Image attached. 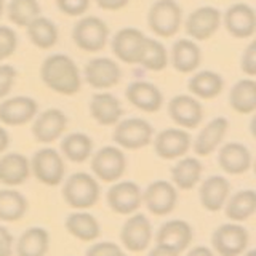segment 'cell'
<instances>
[{
	"mask_svg": "<svg viewBox=\"0 0 256 256\" xmlns=\"http://www.w3.org/2000/svg\"><path fill=\"white\" fill-rule=\"evenodd\" d=\"M4 8H5V2L0 0V18H2V14H4Z\"/></svg>",
	"mask_w": 256,
	"mask_h": 256,
	"instance_id": "cell-49",
	"label": "cell"
},
{
	"mask_svg": "<svg viewBox=\"0 0 256 256\" xmlns=\"http://www.w3.org/2000/svg\"><path fill=\"white\" fill-rule=\"evenodd\" d=\"M61 150L66 158L82 164L92 156L93 141L85 133H72L61 141Z\"/></svg>",
	"mask_w": 256,
	"mask_h": 256,
	"instance_id": "cell-36",
	"label": "cell"
},
{
	"mask_svg": "<svg viewBox=\"0 0 256 256\" xmlns=\"http://www.w3.org/2000/svg\"><path fill=\"white\" fill-rule=\"evenodd\" d=\"M126 100L144 112H157L162 108L164 96L156 85L149 82H133L126 88Z\"/></svg>",
	"mask_w": 256,
	"mask_h": 256,
	"instance_id": "cell-22",
	"label": "cell"
},
{
	"mask_svg": "<svg viewBox=\"0 0 256 256\" xmlns=\"http://www.w3.org/2000/svg\"><path fill=\"white\" fill-rule=\"evenodd\" d=\"M30 170L36 178L46 186H58L64 178V160L58 150L45 148L37 150L30 160Z\"/></svg>",
	"mask_w": 256,
	"mask_h": 256,
	"instance_id": "cell-5",
	"label": "cell"
},
{
	"mask_svg": "<svg viewBox=\"0 0 256 256\" xmlns=\"http://www.w3.org/2000/svg\"><path fill=\"white\" fill-rule=\"evenodd\" d=\"M181 20V6L174 0H157L148 14L149 28L158 37H173L180 30Z\"/></svg>",
	"mask_w": 256,
	"mask_h": 256,
	"instance_id": "cell-3",
	"label": "cell"
},
{
	"mask_svg": "<svg viewBox=\"0 0 256 256\" xmlns=\"http://www.w3.org/2000/svg\"><path fill=\"white\" fill-rule=\"evenodd\" d=\"M66 229L69 230V234L80 240H85V242L98 238L101 232L98 220L93 214L84 212L70 213L66 220Z\"/></svg>",
	"mask_w": 256,
	"mask_h": 256,
	"instance_id": "cell-29",
	"label": "cell"
},
{
	"mask_svg": "<svg viewBox=\"0 0 256 256\" xmlns=\"http://www.w3.org/2000/svg\"><path fill=\"white\" fill-rule=\"evenodd\" d=\"M242 70L248 77H253L256 74V44L252 42L245 50L242 56Z\"/></svg>",
	"mask_w": 256,
	"mask_h": 256,
	"instance_id": "cell-42",
	"label": "cell"
},
{
	"mask_svg": "<svg viewBox=\"0 0 256 256\" xmlns=\"http://www.w3.org/2000/svg\"><path fill=\"white\" fill-rule=\"evenodd\" d=\"M26 28L30 42L36 46L42 48V50H48V48L54 46L56 42H58V30H56V26L48 18L37 16Z\"/></svg>",
	"mask_w": 256,
	"mask_h": 256,
	"instance_id": "cell-34",
	"label": "cell"
},
{
	"mask_svg": "<svg viewBox=\"0 0 256 256\" xmlns=\"http://www.w3.org/2000/svg\"><path fill=\"white\" fill-rule=\"evenodd\" d=\"M120 238H122V244L125 245L126 250L134 253L146 250L152 240V226L149 220L141 213L133 214L124 224Z\"/></svg>",
	"mask_w": 256,
	"mask_h": 256,
	"instance_id": "cell-12",
	"label": "cell"
},
{
	"mask_svg": "<svg viewBox=\"0 0 256 256\" xmlns=\"http://www.w3.org/2000/svg\"><path fill=\"white\" fill-rule=\"evenodd\" d=\"M13 254V237L5 226L0 224V256Z\"/></svg>",
	"mask_w": 256,
	"mask_h": 256,
	"instance_id": "cell-44",
	"label": "cell"
},
{
	"mask_svg": "<svg viewBox=\"0 0 256 256\" xmlns=\"http://www.w3.org/2000/svg\"><path fill=\"white\" fill-rule=\"evenodd\" d=\"M18 46L16 32L8 26H0V62L10 58Z\"/></svg>",
	"mask_w": 256,
	"mask_h": 256,
	"instance_id": "cell-39",
	"label": "cell"
},
{
	"mask_svg": "<svg viewBox=\"0 0 256 256\" xmlns=\"http://www.w3.org/2000/svg\"><path fill=\"white\" fill-rule=\"evenodd\" d=\"M202 176V164L194 157H186L180 160L172 168V178L173 182L182 190H189L198 182Z\"/></svg>",
	"mask_w": 256,
	"mask_h": 256,
	"instance_id": "cell-33",
	"label": "cell"
},
{
	"mask_svg": "<svg viewBox=\"0 0 256 256\" xmlns=\"http://www.w3.org/2000/svg\"><path fill=\"white\" fill-rule=\"evenodd\" d=\"M130 0H96V4L100 5L102 10H120L128 5Z\"/></svg>",
	"mask_w": 256,
	"mask_h": 256,
	"instance_id": "cell-45",
	"label": "cell"
},
{
	"mask_svg": "<svg viewBox=\"0 0 256 256\" xmlns=\"http://www.w3.org/2000/svg\"><path fill=\"white\" fill-rule=\"evenodd\" d=\"M50 245V236L42 228H29L24 230L16 244L18 256H45Z\"/></svg>",
	"mask_w": 256,
	"mask_h": 256,
	"instance_id": "cell-27",
	"label": "cell"
},
{
	"mask_svg": "<svg viewBox=\"0 0 256 256\" xmlns=\"http://www.w3.org/2000/svg\"><path fill=\"white\" fill-rule=\"evenodd\" d=\"M138 64H142L144 68H148L150 70L165 69L168 64V54H166L165 46L160 44L158 40L146 37L141 48Z\"/></svg>",
	"mask_w": 256,
	"mask_h": 256,
	"instance_id": "cell-37",
	"label": "cell"
},
{
	"mask_svg": "<svg viewBox=\"0 0 256 256\" xmlns=\"http://www.w3.org/2000/svg\"><path fill=\"white\" fill-rule=\"evenodd\" d=\"M8 144H10V136H8V133H6V130L4 126H0V156L5 152V149L8 148Z\"/></svg>",
	"mask_w": 256,
	"mask_h": 256,
	"instance_id": "cell-47",
	"label": "cell"
},
{
	"mask_svg": "<svg viewBox=\"0 0 256 256\" xmlns=\"http://www.w3.org/2000/svg\"><path fill=\"white\" fill-rule=\"evenodd\" d=\"M141 189L133 181H122L114 184L108 192V204L116 213L132 214L141 206Z\"/></svg>",
	"mask_w": 256,
	"mask_h": 256,
	"instance_id": "cell-10",
	"label": "cell"
},
{
	"mask_svg": "<svg viewBox=\"0 0 256 256\" xmlns=\"http://www.w3.org/2000/svg\"><path fill=\"white\" fill-rule=\"evenodd\" d=\"M189 90L198 98L212 100L222 92V77L212 70H202L189 78Z\"/></svg>",
	"mask_w": 256,
	"mask_h": 256,
	"instance_id": "cell-32",
	"label": "cell"
},
{
	"mask_svg": "<svg viewBox=\"0 0 256 256\" xmlns=\"http://www.w3.org/2000/svg\"><path fill=\"white\" fill-rule=\"evenodd\" d=\"M109 37V30L106 22L96 16H86L80 20L72 30V38L76 45L84 52H100L104 48Z\"/></svg>",
	"mask_w": 256,
	"mask_h": 256,
	"instance_id": "cell-4",
	"label": "cell"
},
{
	"mask_svg": "<svg viewBox=\"0 0 256 256\" xmlns=\"http://www.w3.org/2000/svg\"><path fill=\"white\" fill-rule=\"evenodd\" d=\"M157 245L166 246L170 250H174L181 253L186 250L192 240V228L186 221L181 220H173L165 222L157 232Z\"/></svg>",
	"mask_w": 256,
	"mask_h": 256,
	"instance_id": "cell-19",
	"label": "cell"
},
{
	"mask_svg": "<svg viewBox=\"0 0 256 256\" xmlns=\"http://www.w3.org/2000/svg\"><path fill=\"white\" fill-rule=\"evenodd\" d=\"M212 244L221 256H238L248 245V232L238 224H222L213 232Z\"/></svg>",
	"mask_w": 256,
	"mask_h": 256,
	"instance_id": "cell-8",
	"label": "cell"
},
{
	"mask_svg": "<svg viewBox=\"0 0 256 256\" xmlns=\"http://www.w3.org/2000/svg\"><path fill=\"white\" fill-rule=\"evenodd\" d=\"M56 4L62 13L69 16H80L88 10L90 0H56Z\"/></svg>",
	"mask_w": 256,
	"mask_h": 256,
	"instance_id": "cell-41",
	"label": "cell"
},
{
	"mask_svg": "<svg viewBox=\"0 0 256 256\" xmlns=\"http://www.w3.org/2000/svg\"><path fill=\"white\" fill-rule=\"evenodd\" d=\"M188 256H214V253L206 246H196L188 253Z\"/></svg>",
	"mask_w": 256,
	"mask_h": 256,
	"instance_id": "cell-48",
	"label": "cell"
},
{
	"mask_svg": "<svg viewBox=\"0 0 256 256\" xmlns=\"http://www.w3.org/2000/svg\"><path fill=\"white\" fill-rule=\"evenodd\" d=\"M168 112L173 122L184 128H196L204 117V109L196 98L188 94H180L168 104Z\"/></svg>",
	"mask_w": 256,
	"mask_h": 256,
	"instance_id": "cell-17",
	"label": "cell"
},
{
	"mask_svg": "<svg viewBox=\"0 0 256 256\" xmlns=\"http://www.w3.org/2000/svg\"><path fill=\"white\" fill-rule=\"evenodd\" d=\"M30 174V164L22 154L10 152L0 157V182L5 186H20Z\"/></svg>",
	"mask_w": 256,
	"mask_h": 256,
	"instance_id": "cell-21",
	"label": "cell"
},
{
	"mask_svg": "<svg viewBox=\"0 0 256 256\" xmlns=\"http://www.w3.org/2000/svg\"><path fill=\"white\" fill-rule=\"evenodd\" d=\"M90 112L101 125H116L124 114L118 100L110 93H96L90 102Z\"/></svg>",
	"mask_w": 256,
	"mask_h": 256,
	"instance_id": "cell-26",
	"label": "cell"
},
{
	"mask_svg": "<svg viewBox=\"0 0 256 256\" xmlns=\"http://www.w3.org/2000/svg\"><path fill=\"white\" fill-rule=\"evenodd\" d=\"M173 66L176 70L188 74L198 68L200 64V48L192 40L181 38L178 42H174L172 50Z\"/></svg>",
	"mask_w": 256,
	"mask_h": 256,
	"instance_id": "cell-28",
	"label": "cell"
},
{
	"mask_svg": "<svg viewBox=\"0 0 256 256\" xmlns=\"http://www.w3.org/2000/svg\"><path fill=\"white\" fill-rule=\"evenodd\" d=\"M229 102L240 114H252L256 109V84L252 78H244L232 86Z\"/></svg>",
	"mask_w": 256,
	"mask_h": 256,
	"instance_id": "cell-31",
	"label": "cell"
},
{
	"mask_svg": "<svg viewBox=\"0 0 256 256\" xmlns=\"http://www.w3.org/2000/svg\"><path fill=\"white\" fill-rule=\"evenodd\" d=\"M40 76L45 85L61 94H74L80 90V74L76 62L66 54H52L44 61Z\"/></svg>",
	"mask_w": 256,
	"mask_h": 256,
	"instance_id": "cell-1",
	"label": "cell"
},
{
	"mask_svg": "<svg viewBox=\"0 0 256 256\" xmlns=\"http://www.w3.org/2000/svg\"><path fill=\"white\" fill-rule=\"evenodd\" d=\"M28 212V200L14 189H0V221H20Z\"/></svg>",
	"mask_w": 256,
	"mask_h": 256,
	"instance_id": "cell-30",
	"label": "cell"
},
{
	"mask_svg": "<svg viewBox=\"0 0 256 256\" xmlns=\"http://www.w3.org/2000/svg\"><path fill=\"white\" fill-rule=\"evenodd\" d=\"M144 38L146 36L134 28L120 29L112 38V52L120 61L126 64H138Z\"/></svg>",
	"mask_w": 256,
	"mask_h": 256,
	"instance_id": "cell-13",
	"label": "cell"
},
{
	"mask_svg": "<svg viewBox=\"0 0 256 256\" xmlns=\"http://www.w3.org/2000/svg\"><path fill=\"white\" fill-rule=\"evenodd\" d=\"M62 197L72 208L85 210L93 206L100 198V184L92 174L74 173L64 182Z\"/></svg>",
	"mask_w": 256,
	"mask_h": 256,
	"instance_id": "cell-2",
	"label": "cell"
},
{
	"mask_svg": "<svg viewBox=\"0 0 256 256\" xmlns=\"http://www.w3.org/2000/svg\"><path fill=\"white\" fill-rule=\"evenodd\" d=\"M149 256H180V253L174 250H170V248H166V246L157 245L154 250H150Z\"/></svg>",
	"mask_w": 256,
	"mask_h": 256,
	"instance_id": "cell-46",
	"label": "cell"
},
{
	"mask_svg": "<svg viewBox=\"0 0 256 256\" xmlns=\"http://www.w3.org/2000/svg\"><path fill=\"white\" fill-rule=\"evenodd\" d=\"M256 212V192L252 189L240 190L229 198L226 216L232 221H245Z\"/></svg>",
	"mask_w": 256,
	"mask_h": 256,
	"instance_id": "cell-35",
	"label": "cell"
},
{
	"mask_svg": "<svg viewBox=\"0 0 256 256\" xmlns=\"http://www.w3.org/2000/svg\"><path fill=\"white\" fill-rule=\"evenodd\" d=\"M126 168L125 154L118 148L106 146L100 149L92 158V170L104 182H114L124 174Z\"/></svg>",
	"mask_w": 256,
	"mask_h": 256,
	"instance_id": "cell-7",
	"label": "cell"
},
{
	"mask_svg": "<svg viewBox=\"0 0 256 256\" xmlns=\"http://www.w3.org/2000/svg\"><path fill=\"white\" fill-rule=\"evenodd\" d=\"M37 102L29 96H14L0 102V122L10 126H20L30 122L37 116Z\"/></svg>",
	"mask_w": 256,
	"mask_h": 256,
	"instance_id": "cell-11",
	"label": "cell"
},
{
	"mask_svg": "<svg viewBox=\"0 0 256 256\" xmlns=\"http://www.w3.org/2000/svg\"><path fill=\"white\" fill-rule=\"evenodd\" d=\"M116 256H126V254H125V253L122 252V253H118V254H116Z\"/></svg>",
	"mask_w": 256,
	"mask_h": 256,
	"instance_id": "cell-51",
	"label": "cell"
},
{
	"mask_svg": "<svg viewBox=\"0 0 256 256\" xmlns=\"http://www.w3.org/2000/svg\"><path fill=\"white\" fill-rule=\"evenodd\" d=\"M118 253H122V250L112 242H101L93 245L90 250L86 252L85 256H116Z\"/></svg>",
	"mask_w": 256,
	"mask_h": 256,
	"instance_id": "cell-43",
	"label": "cell"
},
{
	"mask_svg": "<svg viewBox=\"0 0 256 256\" xmlns=\"http://www.w3.org/2000/svg\"><path fill=\"white\" fill-rule=\"evenodd\" d=\"M85 78L94 88H110L118 84L120 68L109 58H96L86 64Z\"/></svg>",
	"mask_w": 256,
	"mask_h": 256,
	"instance_id": "cell-20",
	"label": "cell"
},
{
	"mask_svg": "<svg viewBox=\"0 0 256 256\" xmlns=\"http://www.w3.org/2000/svg\"><path fill=\"white\" fill-rule=\"evenodd\" d=\"M224 24L230 36L237 38H248L254 34L256 18L252 6L245 4L232 5L224 14Z\"/></svg>",
	"mask_w": 256,
	"mask_h": 256,
	"instance_id": "cell-18",
	"label": "cell"
},
{
	"mask_svg": "<svg viewBox=\"0 0 256 256\" xmlns=\"http://www.w3.org/2000/svg\"><path fill=\"white\" fill-rule=\"evenodd\" d=\"M245 256H256V252H254V250H250V252H246Z\"/></svg>",
	"mask_w": 256,
	"mask_h": 256,
	"instance_id": "cell-50",
	"label": "cell"
},
{
	"mask_svg": "<svg viewBox=\"0 0 256 256\" xmlns=\"http://www.w3.org/2000/svg\"><path fill=\"white\" fill-rule=\"evenodd\" d=\"M218 162L226 173L240 174L252 166V154L246 146L240 142H228L220 150Z\"/></svg>",
	"mask_w": 256,
	"mask_h": 256,
	"instance_id": "cell-24",
	"label": "cell"
},
{
	"mask_svg": "<svg viewBox=\"0 0 256 256\" xmlns=\"http://www.w3.org/2000/svg\"><path fill=\"white\" fill-rule=\"evenodd\" d=\"M221 14L213 6H200L194 13L189 14L186 21L188 34L196 40L210 38L220 28Z\"/></svg>",
	"mask_w": 256,
	"mask_h": 256,
	"instance_id": "cell-16",
	"label": "cell"
},
{
	"mask_svg": "<svg viewBox=\"0 0 256 256\" xmlns=\"http://www.w3.org/2000/svg\"><path fill=\"white\" fill-rule=\"evenodd\" d=\"M142 200L150 213L162 216L173 212L176 202H178V194H176V189L172 182L154 181L144 190Z\"/></svg>",
	"mask_w": 256,
	"mask_h": 256,
	"instance_id": "cell-9",
	"label": "cell"
},
{
	"mask_svg": "<svg viewBox=\"0 0 256 256\" xmlns=\"http://www.w3.org/2000/svg\"><path fill=\"white\" fill-rule=\"evenodd\" d=\"M16 80V70L10 64H0V100L12 92Z\"/></svg>",
	"mask_w": 256,
	"mask_h": 256,
	"instance_id": "cell-40",
	"label": "cell"
},
{
	"mask_svg": "<svg viewBox=\"0 0 256 256\" xmlns=\"http://www.w3.org/2000/svg\"><path fill=\"white\" fill-rule=\"evenodd\" d=\"M154 148L158 157L166 160L178 158L189 150L190 136L188 132L180 130V128H166L157 134Z\"/></svg>",
	"mask_w": 256,
	"mask_h": 256,
	"instance_id": "cell-15",
	"label": "cell"
},
{
	"mask_svg": "<svg viewBox=\"0 0 256 256\" xmlns=\"http://www.w3.org/2000/svg\"><path fill=\"white\" fill-rule=\"evenodd\" d=\"M152 126L142 118H126L118 122L114 130V141L125 149H141L152 141Z\"/></svg>",
	"mask_w": 256,
	"mask_h": 256,
	"instance_id": "cell-6",
	"label": "cell"
},
{
	"mask_svg": "<svg viewBox=\"0 0 256 256\" xmlns=\"http://www.w3.org/2000/svg\"><path fill=\"white\" fill-rule=\"evenodd\" d=\"M228 126H229V122H228V118H224V117H216L212 122H208L194 141L196 154L202 157L210 156L221 144L224 134L228 132Z\"/></svg>",
	"mask_w": 256,
	"mask_h": 256,
	"instance_id": "cell-25",
	"label": "cell"
},
{
	"mask_svg": "<svg viewBox=\"0 0 256 256\" xmlns=\"http://www.w3.org/2000/svg\"><path fill=\"white\" fill-rule=\"evenodd\" d=\"M68 126V118L64 112L60 109H46L42 114H38L34 125H32V133L38 142H53L60 138Z\"/></svg>",
	"mask_w": 256,
	"mask_h": 256,
	"instance_id": "cell-14",
	"label": "cell"
},
{
	"mask_svg": "<svg viewBox=\"0 0 256 256\" xmlns=\"http://www.w3.org/2000/svg\"><path fill=\"white\" fill-rule=\"evenodd\" d=\"M229 190V181L224 176H210L200 188V204L208 212H218L228 202Z\"/></svg>",
	"mask_w": 256,
	"mask_h": 256,
	"instance_id": "cell-23",
	"label": "cell"
},
{
	"mask_svg": "<svg viewBox=\"0 0 256 256\" xmlns=\"http://www.w3.org/2000/svg\"><path fill=\"white\" fill-rule=\"evenodd\" d=\"M37 16H40V5L37 0H12L8 5V18L20 28H26Z\"/></svg>",
	"mask_w": 256,
	"mask_h": 256,
	"instance_id": "cell-38",
	"label": "cell"
}]
</instances>
